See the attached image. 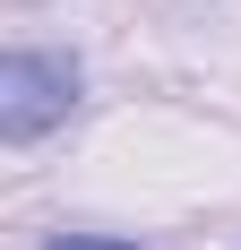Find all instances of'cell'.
Segmentation results:
<instances>
[{
	"mask_svg": "<svg viewBox=\"0 0 241 250\" xmlns=\"http://www.w3.org/2000/svg\"><path fill=\"white\" fill-rule=\"evenodd\" d=\"M78 95H86V69H78L69 52H35V43H18L9 61H0V138H9V147L52 138V129L78 112Z\"/></svg>",
	"mask_w": 241,
	"mask_h": 250,
	"instance_id": "1",
	"label": "cell"
},
{
	"mask_svg": "<svg viewBox=\"0 0 241 250\" xmlns=\"http://www.w3.org/2000/svg\"><path fill=\"white\" fill-rule=\"evenodd\" d=\"M43 250H138V242H120V233H52Z\"/></svg>",
	"mask_w": 241,
	"mask_h": 250,
	"instance_id": "2",
	"label": "cell"
}]
</instances>
